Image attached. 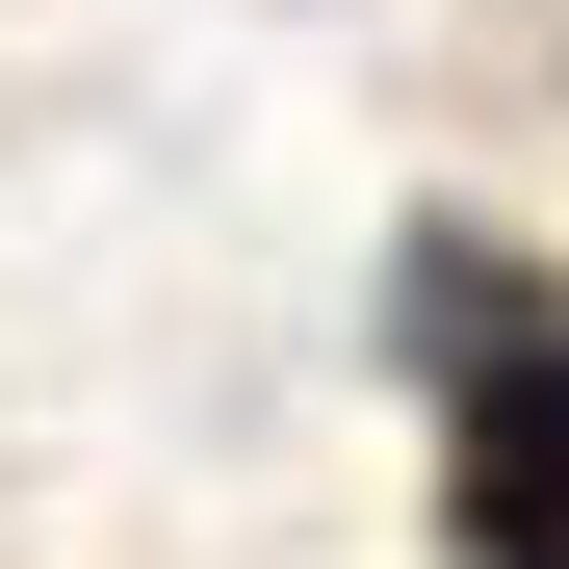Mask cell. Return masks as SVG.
Masks as SVG:
<instances>
[{
  "mask_svg": "<svg viewBox=\"0 0 569 569\" xmlns=\"http://www.w3.org/2000/svg\"><path fill=\"white\" fill-rule=\"evenodd\" d=\"M389 362L440 415V543L466 569H569V259L492 208L389 233Z\"/></svg>",
  "mask_w": 569,
  "mask_h": 569,
  "instance_id": "6da1fadb",
  "label": "cell"
}]
</instances>
